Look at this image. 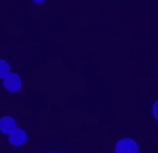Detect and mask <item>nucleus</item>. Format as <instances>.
Here are the masks:
<instances>
[{
  "mask_svg": "<svg viewBox=\"0 0 158 153\" xmlns=\"http://www.w3.org/2000/svg\"><path fill=\"white\" fill-rule=\"evenodd\" d=\"M114 153H139V145L133 138H122L115 145Z\"/></svg>",
  "mask_w": 158,
  "mask_h": 153,
  "instance_id": "f257e3e1",
  "label": "nucleus"
},
{
  "mask_svg": "<svg viewBox=\"0 0 158 153\" xmlns=\"http://www.w3.org/2000/svg\"><path fill=\"white\" fill-rule=\"evenodd\" d=\"M21 78L18 74L10 73L9 75L3 80V88L9 92H18L21 89Z\"/></svg>",
  "mask_w": 158,
  "mask_h": 153,
  "instance_id": "f03ea898",
  "label": "nucleus"
},
{
  "mask_svg": "<svg viewBox=\"0 0 158 153\" xmlns=\"http://www.w3.org/2000/svg\"><path fill=\"white\" fill-rule=\"evenodd\" d=\"M9 142L13 146H21L27 142V132L23 128H15L9 135Z\"/></svg>",
  "mask_w": 158,
  "mask_h": 153,
  "instance_id": "7ed1b4c3",
  "label": "nucleus"
},
{
  "mask_svg": "<svg viewBox=\"0 0 158 153\" xmlns=\"http://www.w3.org/2000/svg\"><path fill=\"white\" fill-rule=\"evenodd\" d=\"M17 128V123L11 116H4V117L0 118V132L10 135L13 131Z\"/></svg>",
  "mask_w": 158,
  "mask_h": 153,
  "instance_id": "20e7f679",
  "label": "nucleus"
},
{
  "mask_svg": "<svg viewBox=\"0 0 158 153\" xmlns=\"http://www.w3.org/2000/svg\"><path fill=\"white\" fill-rule=\"evenodd\" d=\"M9 74H10V64L6 60L0 59V80H4Z\"/></svg>",
  "mask_w": 158,
  "mask_h": 153,
  "instance_id": "39448f33",
  "label": "nucleus"
},
{
  "mask_svg": "<svg viewBox=\"0 0 158 153\" xmlns=\"http://www.w3.org/2000/svg\"><path fill=\"white\" fill-rule=\"evenodd\" d=\"M152 116H154V118L158 121V99L154 102V104H152Z\"/></svg>",
  "mask_w": 158,
  "mask_h": 153,
  "instance_id": "423d86ee",
  "label": "nucleus"
},
{
  "mask_svg": "<svg viewBox=\"0 0 158 153\" xmlns=\"http://www.w3.org/2000/svg\"><path fill=\"white\" fill-rule=\"evenodd\" d=\"M32 2H35V3H44L45 0H32Z\"/></svg>",
  "mask_w": 158,
  "mask_h": 153,
  "instance_id": "0eeeda50",
  "label": "nucleus"
},
{
  "mask_svg": "<svg viewBox=\"0 0 158 153\" xmlns=\"http://www.w3.org/2000/svg\"><path fill=\"white\" fill-rule=\"evenodd\" d=\"M49 153H59V152H49Z\"/></svg>",
  "mask_w": 158,
  "mask_h": 153,
  "instance_id": "6e6552de",
  "label": "nucleus"
}]
</instances>
